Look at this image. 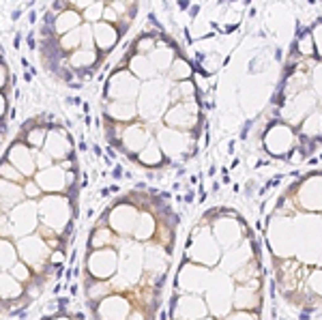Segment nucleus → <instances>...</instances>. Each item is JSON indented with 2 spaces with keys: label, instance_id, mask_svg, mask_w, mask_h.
Listing matches in <instances>:
<instances>
[{
  "label": "nucleus",
  "instance_id": "nucleus-1",
  "mask_svg": "<svg viewBox=\"0 0 322 320\" xmlns=\"http://www.w3.org/2000/svg\"><path fill=\"white\" fill-rule=\"evenodd\" d=\"M69 213H71L69 202H67L65 198H58V196L47 198L45 202L41 204V215H43V221H45V226H49V228L60 230L65 224H67Z\"/></svg>",
  "mask_w": 322,
  "mask_h": 320
},
{
  "label": "nucleus",
  "instance_id": "nucleus-2",
  "mask_svg": "<svg viewBox=\"0 0 322 320\" xmlns=\"http://www.w3.org/2000/svg\"><path fill=\"white\" fill-rule=\"evenodd\" d=\"M9 161L13 163V168L22 170L24 176H30L35 172V166H37V159L30 155V150L24 146V144H15L11 150H9Z\"/></svg>",
  "mask_w": 322,
  "mask_h": 320
},
{
  "label": "nucleus",
  "instance_id": "nucleus-3",
  "mask_svg": "<svg viewBox=\"0 0 322 320\" xmlns=\"http://www.w3.org/2000/svg\"><path fill=\"white\" fill-rule=\"evenodd\" d=\"M116 269V256L112 254V251H103V249H99V251H94L90 258V271L94 277H99V279H103V277H110V273Z\"/></svg>",
  "mask_w": 322,
  "mask_h": 320
},
{
  "label": "nucleus",
  "instance_id": "nucleus-4",
  "mask_svg": "<svg viewBox=\"0 0 322 320\" xmlns=\"http://www.w3.org/2000/svg\"><path fill=\"white\" fill-rule=\"evenodd\" d=\"M37 181L45 191H60L65 183L69 181V174H65L60 168H47L37 176Z\"/></svg>",
  "mask_w": 322,
  "mask_h": 320
},
{
  "label": "nucleus",
  "instance_id": "nucleus-5",
  "mask_svg": "<svg viewBox=\"0 0 322 320\" xmlns=\"http://www.w3.org/2000/svg\"><path fill=\"white\" fill-rule=\"evenodd\" d=\"M45 150L49 159H65L69 155V140L62 133H47L45 136Z\"/></svg>",
  "mask_w": 322,
  "mask_h": 320
},
{
  "label": "nucleus",
  "instance_id": "nucleus-6",
  "mask_svg": "<svg viewBox=\"0 0 322 320\" xmlns=\"http://www.w3.org/2000/svg\"><path fill=\"white\" fill-rule=\"evenodd\" d=\"M94 43L99 49H110V47L114 45L116 41H118V30L114 28V26H110V24H105V22H99L97 26H94Z\"/></svg>",
  "mask_w": 322,
  "mask_h": 320
},
{
  "label": "nucleus",
  "instance_id": "nucleus-7",
  "mask_svg": "<svg viewBox=\"0 0 322 320\" xmlns=\"http://www.w3.org/2000/svg\"><path fill=\"white\" fill-rule=\"evenodd\" d=\"M19 221V232H28L32 230V224H35V206L30 204H19L13 208V224Z\"/></svg>",
  "mask_w": 322,
  "mask_h": 320
},
{
  "label": "nucleus",
  "instance_id": "nucleus-8",
  "mask_svg": "<svg viewBox=\"0 0 322 320\" xmlns=\"http://www.w3.org/2000/svg\"><path fill=\"white\" fill-rule=\"evenodd\" d=\"M94 49H77L73 52L71 56V65L73 67H86V65H92L94 62Z\"/></svg>",
  "mask_w": 322,
  "mask_h": 320
},
{
  "label": "nucleus",
  "instance_id": "nucleus-9",
  "mask_svg": "<svg viewBox=\"0 0 322 320\" xmlns=\"http://www.w3.org/2000/svg\"><path fill=\"white\" fill-rule=\"evenodd\" d=\"M77 13H73V11H69V13H62V15H58L56 17V28L60 30V32H65L67 28H73L75 24H77Z\"/></svg>",
  "mask_w": 322,
  "mask_h": 320
},
{
  "label": "nucleus",
  "instance_id": "nucleus-10",
  "mask_svg": "<svg viewBox=\"0 0 322 320\" xmlns=\"http://www.w3.org/2000/svg\"><path fill=\"white\" fill-rule=\"evenodd\" d=\"M28 144H32V146L45 144V131H43V129H32V131H28Z\"/></svg>",
  "mask_w": 322,
  "mask_h": 320
},
{
  "label": "nucleus",
  "instance_id": "nucleus-11",
  "mask_svg": "<svg viewBox=\"0 0 322 320\" xmlns=\"http://www.w3.org/2000/svg\"><path fill=\"white\" fill-rule=\"evenodd\" d=\"M0 176L13 179V181H22V174H17L13 166H2V168H0Z\"/></svg>",
  "mask_w": 322,
  "mask_h": 320
},
{
  "label": "nucleus",
  "instance_id": "nucleus-12",
  "mask_svg": "<svg viewBox=\"0 0 322 320\" xmlns=\"http://www.w3.org/2000/svg\"><path fill=\"white\" fill-rule=\"evenodd\" d=\"M2 110H4V99L0 97V116H2Z\"/></svg>",
  "mask_w": 322,
  "mask_h": 320
}]
</instances>
